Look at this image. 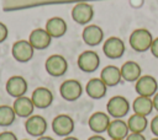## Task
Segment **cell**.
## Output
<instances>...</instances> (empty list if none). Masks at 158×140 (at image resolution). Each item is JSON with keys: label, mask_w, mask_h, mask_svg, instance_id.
I'll use <instances>...</instances> for the list:
<instances>
[{"label": "cell", "mask_w": 158, "mask_h": 140, "mask_svg": "<svg viewBox=\"0 0 158 140\" xmlns=\"http://www.w3.org/2000/svg\"><path fill=\"white\" fill-rule=\"evenodd\" d=\"M12 108L16 113L17 117H21V118H28L32 115L33 113V109L36 108L32 99L30 97H26V96H21V97H17L15 98L14 101V104H12Z\"/></svg>", "instance_id": "16"}, {"label": "cell", "mask_w": 158, "mask_h": 140, "mask_svg": "<svg viewBox=\"0 0 158 140\" xmlns=\"http://www.w3.org/2000/svg\"><path fill=\"white\" fill-rule=\"evenodd\" d=\"M52 37L49 36V33L44 29V28H36L30 33L28 37V42L33 47V49H46L49 44H51Z\"/></svg>", "instance_id": "13"}, {"label": "cell", "mask_w": 158, "mask_h": 140, "mask_svg": "<svg viewBox=\"0 0 158 140\" xmlns=\"http://www.w3.org/2000/svg\"><path fill=\"white\" fill-rule=\"evenodd\" d=\"M44 68H46V71L51 76L59 77V76L65 74V71L68 69V63L62 55L53 54V55L47 58V60L44 63Z\"/></svg>", "instance_id": "3"}, {"label": "cell", "mask_w": 158, "mask_h": 140, "mask_svg": "<svg viewBox=\"0 0 158 140\" xmlns=\"http://www.w3.org/2000/svg\"><path fill=\"white\" fill-rule=\"evenodd\" d=\"M52 130L58 136H69L74 130V120L67 114H59L52 120Z\"/></svg>", "instance_id": "4"}, {"label": "cell", "mask_w": 158, "mask_h": 140, "mask_svg": "<svg viewBox=\"0 0 158 140\" xmlns=\"http://www.w3.org/2000/svg\"><path fill=\"white\" fill-rule=\"evenodd\" d=\"M120 70H121L122 79L126 80V81H128V82L137 81L141 77V66L136 61H132V60L126 61L120 68Z\"/></svg>", "instance_id": "22"}, {"label": "cell", "mask_w": 158, "mask_h": 140, "mask_svg": "<svg viewBox=\"0 0 158 140\" xmlns=\"http://www.w3.org/2000/svg\"><path fill=\"white\" fill-rule=\"evenodd\" d=\"M33 50L35 49L30 44L28 41L20 39V41L15 42L12 45V56L15 58V60H17L20 63H26L32 59Z\"/></svg>", "instance_id": "10"}, {"label": "cell", "mask_w": 158, "mask_h": 140, "mask_svg": "<svg viewBox=\"0 0 158 140\" xmlns=\"http://www.w3.org/2000/svg\"><path fill=\"white\" fill-rule=\"evenodd\" d=\"M37 140H54L53 138H51V136H40V138H37Z\"/></svg>", "instance_id": "33"}, {"label": "cell", "mask_w": 158, "mask_h": 140, "mask_svg": "<svg viewBox=\"0 0 158 140\" xmlns=\"http://www.w3.org/2000/svg\"><path fill=\"white\" fill-rule=\"evenodd\" d=\"M106 131L111 140H123L127 138L130 129L127 122H123L122 119H114L110 122Z\"/></svg>", "instance_id": "17"}, {"label": "cell", "mask_w": 158, "mask_h": 140, "mask_svg": "<svg viewBox=\"0 0 158 140\" xmlns=\"http://www.w3.org/2000/svg\"><path fill=\"white\" fill-rule=\"evenodd\" d=\"M100 65V58L94 50H84L78 56V66L84 72H93Z\"/></svg>", "instance_id": "6"}, {"label": "cell", "mask_w": 158, "mask_h": 140, "mask_svg": "<svg viewBox=\"0 0 158 140\" xmlns=\"http://www.w3.org/2000/svg\"><path fill=\"white\" fill-rule=\"evenodd\" d=\"M23 140H27V139H23Z\"/></svg>", "instance_id": "36"}, {"label": "cell", "mask_w": 158, "mask_h": 140, "mask_svg": "<svg viewBox=\"0 0 158 140\" xmlns=\"http://www.w3.org/2000/svg\"><path fill=\"white\" fill-rule=\"evenodd\" d=\"M106 109L109 115L114 117L115 119H121L125 117L130 111V103L128 101L122 96H114L109 99L106 104Z\"/></svg>", "instance_id": "2"}, {"label": "cell", "mask_w": 158, "mask_h": 140, "mask_svg": "<svg viewBox=\"0 0 158 140\" xmlns=\"http://www.w3.org/2000/svg\"><path fill=\"white\" fill-rule=\"evenodd\" d=\"M102 52L109 59H118L125 53V43L117 37H110L104 42Z\"/></svg>", "instance_id": "8"}, {"label": "cell", "mask_w": 158, "mask_h": 140, "mask_svg": "<svg viewBox=\"0 0 158 140\" xmlns=\"http://www.w3.org/2000/svg\"><path fill=\"white\" fill-rule=\"evenodd\" d=\"M147 118L144 115H139L136 113H133L127 120V125L131 133H143L147 128Z\"/></svg>", "instance_id": "24"}, {"label": "cell", "mask_w": 158, "mask_h": 140, "mask_svg": "<svg viewBox=\"0 0 158 140\" xmlns=\"http://www.w3.org/2000/svg\"><path fill=\"white\" fill-rule=\"evenodd\" d=\"M88 140H106L104 136H101L100 134H95V135H93V136H90Z\"/></svg>", "instance_id": "32"}, {"label": "cell", "mask_w": 158, "mask_h": 140, "mask_svg": "<svg viewBox=\"0 0 158 140\" xmlns=\"http://www.w3.org/2000/svg\"><path fill=\"white\" fill-rule=\"evenodd\" d=\"M31 99L36 108H40V109L48 108L53 102V93L47 87H37L32 92Z\"/></svg>", "instance_id": "12"}, {"label": "cell", "mask_w": 158, "mask_h": 140, "mask_svg": "<svg viewBox=\"0 0 158 140\" xmlns=\"http://www.w3.org/2000/svg\"><path fill=\"white\" fill-rule=\"evenodd\" d=\"M25 129L31 136H42L47 130V122L42 115H31L25 122Z\"/></svg>", "instance_id": "9"}, {"label": "cell", "mask_w": 158, "mask_h": 140, "mask_svg": "<svg viewBox=\"0 0 158 140\" xmlns=\"http://www.w3.org/2000/svg\"><path fill=\"white\" fill-rule=\"evenodd\" d=\"M152 42H153V37L151 32L146 28L135 29L130 36V45L132 47L133 50L139 53L151 49Z\"/></svg>", "instance_id": "1"}, {"label": "cell", "mask_w": 158, "mask_h": 140, "mask_svg": "<svg viewBox=\"0 0 158 140\" xmlns=\"http://www.w3.org/2000/svg\"><path fill=\"white\" fill-rule=\"evenodd\" d=\"M59 93L65 101L73 102V101H77L81 96L83 86L78 80H73V79L65 80L59 87Z\"/></svg>", "instance_id": "5"}, {"label": "cell", "mask_w": 158, "mask_h": 140, "mask_svg": "<svg viewBox=\"0 0 158 140\" xmlns=\"http://www.w3.org/2000/svg\"><path fill=\"white\" fill-rule=\"evenodd\" d=\"M63 140H79L78 138H74V136H65Z\"/></svg>", "instance_id": "34"}, {"label": "cell", "mask_w": 158, "mask_h": 140, "mask_svg": "<svg viewBox=\"0 0 158 140\" xmlns=\"http://www.w3.org/2000/svg\"><path fill=\"white\" fill-rule=\"evenodd\" d=\"M132 108H133V112H135L136 114L147 117V115L151 114L152 111H153V101H152L151 97L138 96V97H136V98L133 99Z\"/></svg>", "instance_id": "23"}, {"label": "cell", "mask_w": 158, "mask_h": 140, "mask_svg": "<svg viewBox=\"0 0 158 140\" xmlns=\"http://www.w3.org/2000/svg\"><path fill=\"white\" fill-rule=\"evenodd\" d=\"M94 16V9L90 4L86 2H78L72 10L73 20L79 25H86Z\"/></svg>", "instance_id": "11"}, {"label": "cell", "mask_w": 158, "mask_h": 140, "mask_svg": "<svg viewBox=\"0 0 158 140\" xmlns=\"http://www.w3.org/2000/svg\"><path fill=\"white\" fill-rule=\"evenodd\" d=\"M151 52H152V54L156 58H158V38H154L153 39L152 45H151Z\"/></svg>", "instance_id": "30"}, {"label": "cell", "mask_w": 158, "mask_h": 140, "mask_svg": "<svg viewBox=\"0 0 158 140\" xmlns=\"http://www.w3.org/2000/svg\"><path fill=\"white\" fill-rule=\"evenodd\" d=\"M107 86L104 84V81L100 77L90 79L85 86V92L86 95L93 98V99H100L105 96Z\"/></svg>", "instance_id": "19"}, {"label": "cell", "mask_w": 158, "mask_h": 140, "mask_svg": "<svg viewBox=\"0 0 158 140\" xmlns=\"http://www.w3.org/2000/svg\"><path fill=\"white\" fill-rule=\"evenodd\" d=\"M7 27H6V25L5 23H2V22H0V43H2L6 38H7Z\"/></svg>", "instance_id": "26"}, {"label": "cell", "mask_w": 158, "mask_h": 140, "mask_svg": "<svg viewBox=\"0 0 158 140\" xmlns=\"http://www.w3.org/2000/svg\"><path fill=\"white\" fill-rule=\"evenodd\" d=\"M152 101H153V108L158 112V93H156V95L153 96V99H152Z\"/></svg>", "instance_id": "31"}, {"label": "cell", "mask_w": 158, "mask_h": 140, "mask_svg": "<svg viewBox=\"0 0 158 140\" xmlns=\"http://www.w3.org/2000/svg\"><path fill=\"white\" fill-rule=\"evenodd\" d=\"M151 130L156 135V138H158V115L153 117V119L151 120Z\"/></svg>", "instance_id": "28"}, {"label": "cell", "mask_w": 158, "mask_h": 140, "mask_svg": "<svg viewBox=\"0 0 158 140\" xmlns=\"http://www.w3.org/2000/svg\"><path fill=\"white\" fill-rule=\"evenodd\" d=\"M83 41L90 47L99 45L104 39V31L96 25H89L83 31Z\"/></svg>", "instance_id": "18"}, {"label": "cell", "mask_w": 158, "mask_h": 140, "mask_svg": "<svg viewBox=\"0 0 158 140\" xmlns=\"http://www.w3.org/2000/svg\"><path fill=\"white\" fill-rule=\"evenodd\" d=\"M27 91V82L22 76H11L6 82V92L14 97H21L25 96Z\"/></svg>", "instance_id": "15"}, {"label": "cell", "mask_w": 158, "mask_h": 140, "mask_svg": "<svg viewBox=\"0 0 158 140\" xmlns=\"http://www.w3.org/2000/svg\"><path fill=\"white\" fill-rule=\"evenodd\" d=\"M126 140H146V138L143 136L142 133H131L127 135Z\"/></svg>", "instance_id": "29"}, {"label": "cell", "mask_w": 158, "mask_h": 140, "mask_svg": "<svg viewBox=\"0 0 158 140\" xmlns=\"http://www.w3.org/2000/svg\"><path fill=\"white\" fill-rule=\"evenodd\" d=\"M110 117L104 113V112H95L90 115L89 120H88V124H89V128L91 131L96 133V134H101L104 131L107 130L109 128V124H110Z\"/></svg>", "instance_id": "14"}, {"label": "cell", "mask_w": 158, "mask_h": 140, "mask_svg": "<svg viewBox=\"0 0 158 140\" xmlns=\"http://www.w3.org/2000/svg\"><path fill=\"white\" fill-rule=\"evenodd\" d=\"M152 140H158V138H153V139H152Z\"/></svg>", "instance_id": "35"}, {"label": "cell", "mask_w": 158, "mask_h": 140, "mask_svg": "<svg viewBox=\"0 0 158 140\" xmlns=\"http://www.w3.org/2000/svg\"><path fill=\"white\" fill-rule=\"evenodd\" d=\"M0 140H17V138L12 131H2L0 133Z\"/></svg>", "instance_id": "27"}, {"label": "cell", "mask_w": 158, "mask_h": 140, "mask_svg": "<svg viewBox=\"0 0 158 140\" xmlns=\"http://www.w3.org/2000/svg\"><path fill=\"white\" fill-rule=\"evenodd\" d=\"M100 79L104 81V84L106 86H116L117 84H120L122 76H121V70L117 66L114 65H107L106 68H104L101 70L100 74Z\"/></svg>", "instance_id": "21"}, {"label": "cell", "mask_w": 158, "mask_h": 140, "mask_svg": "<svg viewBox=\"0 0 158 140\" xmlns=\"http://www.w3.org/2000/svg\"><path fill=\"white\" fill-rule=\"evenodd\" d=\"M44 29L52 38H60L67 32V23L60 17H52L46 22Z\"/></svg>", "instance_id": "20"}, {"label": "cell", "mask_w": 158, "mask_h": 140, "mask_svg": "<svg viewBox=\"0 0 158 140\" xmlns=\"http://www.w3.org/2000/svg\"><path fill=\"white\" fill-rule=\"evenodd\" d=\"M136 92L138 93V96H143V97H152L156 95L158 85L157 81L153 76L151 75H143L141 76L137 81H136Z\"/></svg>", "instance_id": "7"}, {"label": "cell", "mask_w": 158, "mask_h": 140, "mask_svg": "<svg viewBox=\"0 0 158 140\" xmlns=\"http://www.w3.org/2000/svg\"><path fill=\"white\" fill-rule=\"evenodd\" d=\"M16 113L10 106H0V126H9L15 122Z\"/></svg>", "instance_id": "25"}]
</instances>
